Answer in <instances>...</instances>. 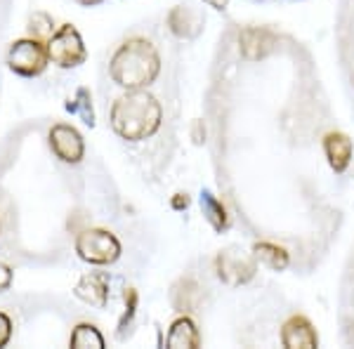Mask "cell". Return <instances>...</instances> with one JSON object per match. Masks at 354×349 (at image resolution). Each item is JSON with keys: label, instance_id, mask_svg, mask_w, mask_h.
I'll return each instance as SVG.
<instances>
[{"label": "cell", "instance_id": "24", "mask_svg": "<svg viewBox=\"0 0 354 349\" xmlns=\"http://www.w3.org/2000/svg\"><path fill=\"white\" fill-rule=\"evenodd\" d=\"M194 142L196 144H201V142H205V130H201V123H194Z\"/></svg>", "mask_w": 354, "mask_h": 349}, {"label": "cell", "instance_id": "14", "mask_svg": "<svg viewBox=\"0 0 354 349\" xmlns=\"http://www.w3.org/2000/svg\"><path fill=\"white\" fill-rule=\"evenodd\" d=\"M253 255L255 260L260 262V265L270 267L272 272H283V269L288 267V253L286 248H281V245L277 243H270V241H258L253 245Z\"/></svg>", "mask_w": 354, "mask_h": 349}, {"label": "cell", "instance_id": "17", "mask_svg": "<svg viewBox=\"0 0 354 349\" xmlns=\"http://www.w3.org/2000/svg\"><path fill=\"white\" fill-rule=\"evenodd\" d=\"M198 300V285L192 279H182L180 283L173 288V305L180 314H189L194 312Z\"/></svg>", "mask_w": 354, "mask_h": 349}, {"label": "cell", "instance_id": "25", "mask_svg": "<svg viewBox=\"0 0 354 349\" xmlns=\"http://www.w3.org/2000/svg\"><path fill=\"white\" fill-rule=\"evenodd\" d=\"M203 3H208L210 8H215V10H227L230 0H203Z\"/></svg>", "mask_w": 354, "mask_h": 349}, {"label": "cell", "instance_id": "4", "mask_svg": "<svg viewBox=\"0 0 354 349\" xmlns=\"http://www.w3.org/2000/svg\"><path fill=\"white\" fill-rule=\"evenodd\" d=\"M45 50H48V59L62 68L81 66L85 57H88L81 33H78V28L73 24H62L57 28L53 36L48 38V43H45Z\"/></svg>", "mask_w": 354, "mask_h": 349}, {"label": "cell", "instance_id": "3", "mask_svg": "<svg viewBox=\"0 0 354 349\" xmlns=\"http://www.w3.org/2000/svg\"><path fill=\"white\" fill-rule=\"evenodd\" d=\"M73 248L88 265H111L121 257V241L106 229H83Z\"/></svg>", "mask_w": 354, "mask_h": 349}, {"label": "cell", "instance_id": "20", "mask_svg": "<svg viewBox=\"0 0 354 349\" xmlns=\"http://www.w3.org/2000/svg\"><path fill=\"white\" fill-rule=\"evenodd\" d=\"M123 300H125V314H123L121 323H118V328H121V330H125V326H130V321H133V317H135V307H137V290H135V288H125Z\"/></svg>", "mask_w": 354, "mask_h": 349}, {"label": "cell", "instance_id": "23", "mask_svg": "<svg viewBox=\"0 0 354 349\" xmlns=\"http://www.w3.org/2000/svg\"><path fill=\"white\" fill-rule=\"evenodd\" d=\"M170 205H173L175 210L187 208V205H189V196H187V194H175L173 201H170Z\"/></svg>", "mask_w": 354, "mask_h": 349}, {"label": "cell", "instance_id": "5", "mask_svg": "<svg viewBox=\"0 0 354 349\" xmlns=\"http://www.w3.org/2000/svg\"><path fill=\"white\" fill-rule=\"evenodd\" d=\"M48 50L38 38H19L10 45L8 53V66L10 71H15L17 76L33 78L41 76L48 66Z\"/></svg>", "mask_w": 354, "mask_h": 349}, {"label": "cell", "instance_id": "10", "mask_svg": "<svg viewBox=\"0 0 354 349\" xmlns=\"http://www.w3.org/2000/svg\"><path fill=\"white\" fill-rule=\"evenodd\" d=\"M73 295L81 302H85V305L104 307L106 300H109V281H106V276L100 272L83 274V276L78 279L76 288H73Z\"/></svg>", "mask_w": 354, "mask_h": 349}, {"label": "cell", "instance_id": "11", "mask_svg": "<svg viewBox=\"0 0 354 349\" xmlns=\"http://www.w3.org/2000/svg\"><path fill=\"white\" fill-rule=\"evenodd\" d=\"M324 153L335 173H345L352 161V140L342 133H328L324 137Z\"/></svg>", "mask_w": 354, "mask_h": 349}, {"label": "cell", "instance_id": "2", "mask_svg": "<svg viewBox=\"0 0 354 349\" xmlns=\"http://www.w3.org/2000/svg\"><path fill=\"white\" fill-rule=\"evenodd\" d=\"M161 73V57L145 38H130L113 53L109 62V76L125 90H145Z\"/></svg>", "mask_w": 354, "mask_h": 349}, {"label": "cell", "instance_id": "12", "mask_svg": "<svg viewBox=\"0 0 354 349\" xmlns=\"http://www.w3.org/2000/svg\"><path fill=\"white\" fill-rule=\"evenodd\" d=\"M165 345L170 349H196L201 345V335H198L196 323H194L187 314H182L180 319H175V321L170 323Z\"/></svg>", "mask_w": 354, "mask_h": 349}, {"label": "cell", "instance_id": "21", "mask_svg": "<svg viewBox=\"0 0 354 349\" xmlns=\"http://www.w3.org/2000/svg\"><path fill=\"white\" fill-rule=\"evenodd\" d=\"M12 337V319L5 312H0V347H5Z\"/></svg>", "mask_w": 354, "mask_h": 349}, {"label": "cell", "instance_id": "19", "mask_svg": "<svg viewBox=\"0 0 354 349\" xmlns=\"http://www.w3.org/2000/svg\"><path fill=\"white\" fill-rule=\"evenodd\" d=\"M28 31H31V38H38V41L50 38L53 36V17L45 12H36L28 21Z\"/></svg>", "mask_w": 354, "mask_h": 349}, {"label": "cell", "instance_id": "22", "mask_svg": "<svg viewBox=\"0 0 354 349\" xmlns=\"http://www.w3.org/2000/svg\"><path fill=\"white\" fill-rule=\"evenodd\" d=\"M10 285H12V269L5 265V262H0V293H5Z\"/></svg>", "mask_w": 354, "mask_h": 349}, {"label": "cell", "instance_id": "6", "mask_svg": "<svg viewBox=\"0 0 354 349\" xmlns=\"http://www.w3.org/2000/svg\"><path fill=\"white\" fill-rule=\"evenodd\" d=\"M215 272H218L220 281H225L227 285H243L258 272V260L255 255L243 253L241 248H227L222 250L215 260Z\"/></svg>", "mask_w": 354, "mask_h": 349}, {"label": "cell", "instance_id": "1", "mask_svg": "<svg viewBox=\"0 0 354 349\" xmlns=\"http://www.w3.org/2000/svg\"><path fill=\"white\" fill-rule=\"evenodd\" d=\"M111 128L121 140L142 142L156 135L163 121V109L158 100L147 90H128L111 106Z\"/></svg>", "mask_w": 354, "mask_h": 349}, {"label": "cell", "instance_id": "9", "mask_svg": "<svg viewBox=\"0 0 354 349\" xmlns=\"http://www.w3.org/2000/svg\"><path fill=\"white\" fill-rule=\"evenodd\" d=\"M281 345L286 349H314L319 335L305 317H290L281 328Z\"/></svg>", "mask_w": 354, "mask_h": 349}, {"label": "cell", "instance_id": "15", "mask_svg": "<svg viewBox=\"0 0 354 349\" xmlns=\"http://www.w3.org/2000/svg\"><path fill=\"white\" fill-rule=\"evenodd\" d=\"M201 210L215 232H227V229H230V215H227V208L210 191L201 194Z\"/></svg>", "mask_w": 354, "mask_h": 349}, {"label": "cell", "instance_id": "13", "mask_svg": "<svg viewBox=\"0 0 354 349\" xmlns=\"http://www.w3.org/2000/svg\"><path fill=\"white\" fill-rule=\"evenodd\" d=\"M168 26L177 38H196L203 28V21L189 8H173L168 15Z\"/></svg>", "mask_w": 354, "mask_h": 349}, {"label": "cell", "instance_id": "16", "mask_svg": "<svg viewBox=\"0 0 354 349\" xmlns=\"http://www.w3.org/2000/svg\"><path fill=\"white\" fill-rule=\"evenodd\" d=\"M68 345L73 349H104V335L93 323H78L73 328Z\"/></svg>", "mask_w": 354, "mask_h": 349}, {"label": "cell", "instance_id": "26", "mask_svg": "<svg viewBox=\"0 0 354 349\" xmlns=\"http://www.w3.org/2000/svg\"><path fill=\"white\" fill-rule=\"evenodd\" d=\"M78 5H85V8H93V5H100L102 0H76Z\"/></svg>", "mask_w": 354, "mask_h": 349}, {"label": "cell", "instance_id": "7", "mask_svg": "<svg viewBox=\"0 0 354 349\" xmlns=\"http://www.w3.org/2000/svg\"><path fill=\"white\" fill-rule=\"evenodd\" d=\"M48 142H50V149L62 163H81L83 156H85V142L81 133L76 128L66 123H57L50 128L48 133Z\"/></svg>", "mask_w": 354, "mask_h": 349}, {"label": "cell", "instance_id": "18", "mask_svg": "<svg viewBox=\"0 0 354 349\" xmlns=\"http://www.w3.org/2000/svg\"><path fill=\"white\" fill-rule=\"evenodd\" d=\"M66 111L81 116L83 123H88L90 128H93V125H95V111H93V95H90V90L88 88H78L76 95L66 102Z\"/></svg>", "mask_w": 354, "mask_h": 349}, {"label": "cell", "instance_id": "8", "mask_svg": "<svg viewBox=\"0 0 354 349\" xmlns=\"http://www.w3.org/2000/svg\"><path fill=\"white\" fill-rule=\"evenodd\" d=\"M274 43H277V38H274V33L265 26H245L243 31L239 33V50H241V55L250 62L262 59V57L270 55Z\"/></svg>", "mask_w": 354, "mask_h": 349}]
</instances>
